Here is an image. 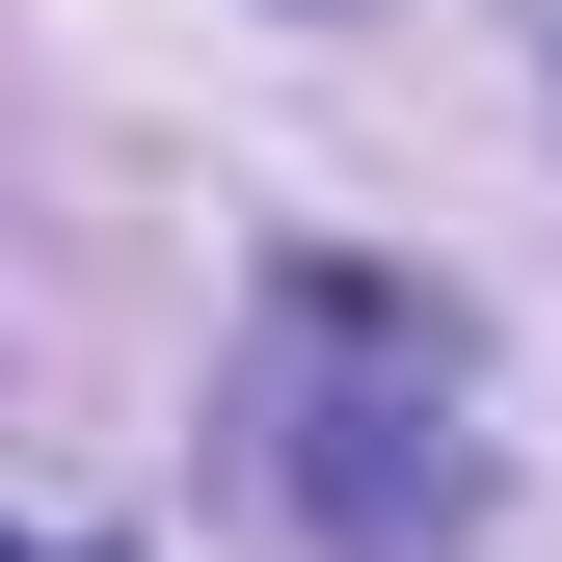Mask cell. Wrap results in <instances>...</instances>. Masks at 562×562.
<instances>
[{"mask_svg": "<svg viewBox=\"0 0 562 562\" xmlns=\"http://www.w3.org/2000/svg\"><path fill=\"white\" fill-rule=\"evenodd\" d=\"M241 482L322 562H429L482 509V348L402 268H268V322H241Z\"/></svg>", "mask_w": 562, "mask_h": 562, "instance_id": "1", "label": "cell"}, {"mask_svg": "<svg viewBox=\"0 0 562 562\" xmlns=\"http://www.w3.org/2000/svg\"><path fill=\"white\" fill-rule=\"evenodd\" d=\"M0 562H108V536H0Z\"/></svg>", "mask_w": 562, "mask_h": 562, "instance_id": "2", "label": "cell"}]
</instances>
